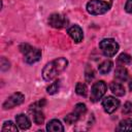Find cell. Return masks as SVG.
I'll use <instances>...</instances> for the list:
<instances>
[{"mask_svg": "<svg viewBox=\"0 0 132 132\" xmlns=\"http://www.w3.org/2000/svg\"><path fill=\"white\" fill-rule=\"evenodd\" d=\"M2 131H3V132H5V131H13V132H16V131H18V128H16V126H15L12 122L6 121V122H4V124H3Z\"/></svg>", "mask_w": 132, "mask_h": 132, "instance_id": "ffe728a7", "label": "cell"}, {"mask_svg": "<svg viewBox=\"0 0 132 132\" xmlns=\"http://www.w3.org/2000/svg\"><path fill=\"white\" fill-rule=\"evenodd\" d=\"M118 62L123 64V65H127V64H130L131 63V56H129L128 54L126 53H123L119 56L118 58Z\"/></svg>", "mask_w": 132, "mask_h": 132, "instance_id": "44dd1931", "label": "cell"}, {"mask_svg": "<svg viewBox=\"0 0 132 132\" xmlns=\"http://www.w3.org/2000/svg\"><path fill=\"white\" fill-rule=\"evenodd\" d=\"M79 118H81L86 112H87V107L84 103H77L75 106H74V110H73Z\"/></svg>", "mask_w": 132, "mask_h": 132, "instance_id": "ac0fdd59", "label": "cell"}, {"mask_svg": "<svg viewBox=\"0 0 132 132\" xmlns=\"http://www.w3.org/2000/svg\"><path fill=\"white\" fill-rule=\"evenodd\" d=\"M110 91L112 92V94H114L116 96H124L125 95V88L120 84V82H111L109 85Z\"/></svg>", "mask_w": 132, "mask_h": 132, "instance_id": "7c38bea8", "label": "cell"}, {"mask_svg": "<svg viewBox=\"0 0 132 132\" xmlns=\"http://www.w3.org/2000/svg\"><path fill=\"white\" fill-rule=\"evenodd\" d=\"M80 118L73 111V112H71V113H69V114H67L66 117H65V119H64V121L66 122V124H69V125H71V124H74V123H76L78 120H79Z\"/></svg>", "mask_w": 132, "mask_h": 132, "instance_id": "d6986e66", "label": "cell"}, {"mask_svg": "<svg viewBox=\"0 0 132 132\" xmlns=\"http://www.w3.org/2000/svg\"><path fill=\"white\" fill-rule=\"evenodd\" d=\"M123 113L124 114H131L132 113V103L126 102L123 107Z\"/></svg>", "mask_w": 132, "mask_h": 132, "instance_id": "603a6c76", "label": "cell"}, {"mask_svg": "<svg viewBox=\"0 0 132 132\" xmlns=\"http://www.w3.org/2000/svg\"><path fill=\"white\" fill-rule=\"evenodd\" d=\"M46 130L51 131V132H63L64 131V127L61 124L60 121L58 120H52L47 123L46 125Z\"/></svg>", "mask_w": 132, "mask_h": 132, "instance_id": "8fae6325", "label": "cell"}, {"mask_svg": "<svg viewBox=\"0 0 132 132\" xmlns=\"http://www.w3.org/2000/svg\"><path fill=\"white\" fill-rule=\"evenodd\" d=\"M15 122H16V125L19 126L20 129L22 130H26V129H29L30 126H31V122L30 120L28 119L27 116L25 114H18L15 117Z\"/></svg>", "mask_w": 132, "mask_h": 132, "instance_id": "30bf717a", "label": "cell"}, {"mask_svg": "<svg viewBox=\"0 0 132 132\" xmlns=\"http://www.w3.org/2000/svg\"><path fill=\"white\" fill-rule=\"evenodd\" d=\"M24 99H25V96H24L22 93L16 92V93L12 94L11 96H9V97L5 100V102L3 103V105H2V106H3V108H4V109L13 108L14 106H18V105L22 104V103H23V101H24Z\"/></svg>", "mask_w": 132, "mask_h": 132, "instance_id": "8992f818", "label": "cell"}, {"mask_svg": "<svg viewBox=\"0 0 132 132\" xmlns=\"http://www.w3.org/2000/svg\"><path fill=\"white\" fill-rule=\"evenodd\" d=\"M110 8V3L102 0H90L87 3V11L93 15L103 14Z\"/></svg>", "mask_w": 132, "mask_h": 132, "instance_id": "3957f363", "label": "cell"}, {"mask_svg": "<svg viewBox=\"0 0 132 132\" xmlns=\"http://www.w3.org/2000/svg\"><path fill=\"white\" fill-rule=\"evenodd\" d=\"M125 10L129 13H132V0H127L125 5Z\"/></svg>", "mask_w": 132, "mask_h": 132, "instance_id": "d4e9b609", "label": "cell"}, {"mask_svg": "<svg viewBox=\"0 0 132 132\" xmlns=\"http://www.w3.org/2000/svg\"><path fill=\"white\" fill-rule=\"evenodd\" d=\"M102 106H103L104 110L107 113H112L120 106V101L118 99H116L114 97H112V96H107V97H105L103 99Z\"/></svg>", "mask_w": 132, "mask_h": 132, "instance_id": "52a82bcc", "label": "cell"}, {"mask_svg": "<svg viewBox=\"0 0 132 132\" xmlns=\"http://www.w3.org/2000/svg\"><path fill=\"white\" fill-rule=\"evenodd\" d=\"M75 92L77 95L79 96H87V93H88V89H87V86L82 82H77L76 86H75Z\"/></svg>", "mask_w": 132, "mask_h": 132, "instance_id": "e0dca14e", "label": "cell"}, {"mask_svg": "<svg viewBox=\"0 0 132 132\" xmlns=\"http://www.w3.org/2000/svg\"><path fill=\"white\" fill-rule=\"evenodd\" d=\"M31 110H33V121H34V123L37 124V125L42 124L43 121H44V116H43V113L41 112L40 108L31 109Z\"/></svg>", "mask_w": 132, "mask_h": 132, "instance_id": "2e32d148", "label": "cell"}, {"mask_svg": "<svg viewBox=\"0 0 132 132\" xmlns=\"http://www.w3.org/2000/svg\"><path fill=\"white\" fill-rule=\"evenodd\" d=\"M68 34H69V36L75 41V42H80L81 40H82V38H84V33H82V30H81V28L79 27V26H77V25H74V26H72V27H70L69 29H68Z\"/></svg>", "mask_w": 132, "mask_h": 132, "instance_id": "9c48e42d", "label": "cell"}, {"mask_svg": "<svg viewBox=\"0 0 132 132\" xmlns=\"http://www.w3.org/2000/svg\"><path fill=\"white\" fill-rule=\"evenodd\" d=\"M111 67H112V62L109 61V60H106V61H103L98 66V70L101 74H105V73H108L110 71Z\"/></svg>", "mask_w": 132, "mask_h": 132, "instance_id": "9a60e30c", "label": "cell"}, {"mask_svg": "<svg viewBox=\"0 0 132 132\" xmlns=\"http://www.w3.org/2000/svg\"><path fill=\"white\" fill-rule=\"evenodd\" d=\"M48 23H50V25H51L53 28L61 29V28H63V27L66 25L67 21H66V19H65L63 15H61V14H59V13H54V14H52V15L50 16Z\"/></svg>", "mask_w": 132, "mask_h": 132, "instance_id": "ba28073f", "label": "cell"}, {"mask_svg": "<svg viewBox=\"0 0 132 132\" xmlns=\"http://www.w3.org/2000/svg\"><path fill=\"white\" fill-rule=\"evenodd\" d=\"M67 64H68V61L65 58H58V59L53 60L52 62L47 63L42 70L43 79H45L47 81L54 79L67 67Z\"/></svg>", "mask_w": 132, "mask_h": 132, "instance_id": "6da1fadb", "label": "cell"}, {"mask_svg": "<svg viewBox=\"0 0 132 132\" xmlns=\"http://www.w3.org/2000/svg\"><path fill=\"white\" fill-rule=\"evenodd\" d=\"M59 86H60V81L59 80H56L55 82H53L52 85H50V87H47V89H46L47 93L51 94V95L57 93L58 90H59Z\"/></svg>", "mask_w": 132, "mask_h": 132, "instance_id": "7402d4cb", "label": "cell"}, {"mask_svg": "<svg viewBox=\"0 0 132 132\" xmlns=\"http://www.w3.org/2000/svg\"><path fill=\"white\" fill-rule=\"evenodd\" d=\"M20 51L24 55V59L26 63L33 64L40 60L41 58V51L39 48L33 47L28 43H22L20 45Z\"/></svg>", "mask_w": 132, "mask_h": 132, "instance_id": "7a4b0ae2", "label": "cell"}, {"mask_svg": "<svg viewBox=\"0 0 132 132\" xmlns=\"http://www.w3.org/2000/svg\"><path fill=\"white\" fill-rule=\"evenodd\" d=\"M129 89L132 91V79L130 80V82H129Z\"/></svg>", "mask_w": 132, "mask_h": 132, "instance_id": "484cf974", "label": "cell"}, {"mask_svg": "<svg viewBox=\"0 0 132 132\" xmlns=\"http://www.w3.org/2000/svg\"><path fill=\"white\" fill-rule=\"evenodd\" d=\"M117 131H132V119H125L120 122Z\"/></svg>", "mask_w": 132, "mask_h": 132, "instance_id": "5bb4252c", "label": "cell"}, {"mask_svg": "<svg viewBox=\"0 0 132 132\" xmlns=\"http://www.w3.org/2000/svg\"><path fill=\"white\" fill-rule=\"evenodd\" d=\"M106 84L103 81V80H99V81H96L92 89H91V100L93 102H96L98 101L99 99H101L103 97V95L105 94L106 92Z\"/></svg>", "mask_w": 132, "mask_h": 132, "instance_id": "5b68a950", "label": "cell"}, {"mask_svg": "<svg viewBox=\"0 0 132 132\" xmlns=\"http://www.w3.org/2000/svg\"><path fill=\"white\" fill-rule=\"evenodd\" d=\"M128 71L125 67H118L114 72V77L121 81H125L128 79Z\"/></svg>", "mask_w": 132, "mask_h": 132, "instance_id": "4fadbf2b", "label": "cell"}, {"mask_svg": "<svg viewBox=\"0 0 132 132\" xmlns=\"http://www.w3.org/2000/svg\"><path fill=\"white\" fill-rule=\"evenodd\" d=\"M8 68H9V62L5 58H2L1 59V69L2 70H6Z\"/></svg>", "mask_w": 132, "mask_h": 132, "instance_id": "cb8c5ba5", "label": "cell"}, {"mask_svg": "<svg viewBox=\"0 0 132 132\" xmlns=\"http://www.w3.org/2000/svg\"><path fill=\"white\" fill-rule=\"evenodd\" d=\"M99 47L101 48L103 55L106 57H112L119 51L118 42L111 38H106V39L101 40L99 43Z\"/></svg>", "mask_w": 132, "mask_h": 132, "instance_id": "277c9868", "label": "cell"}]
</instances>
